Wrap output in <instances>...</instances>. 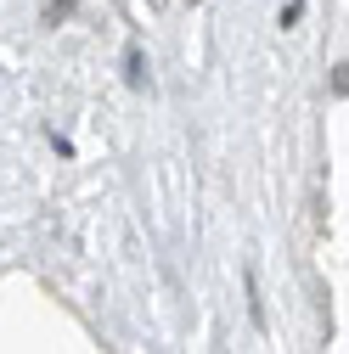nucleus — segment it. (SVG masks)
<instances>
[{
    "mask_svg": "<svg viewBox=\"0 0 349 354\" xmlns=\"http://www.w3.org/2000/svg\"><path fill=\"white\" fill-rule=\"evenodd\" d=\"M124 62H129V84H147V73H141V46H129Z\"/></svg>",
    "mask_w": 349,
    "mask_h": 354,
    "instance_id": "nucleus-1",
    "label": "nucleus"
},
{
    "mask_svg": "<svg viewBox=\"0 0 349 354\" xmlns=\"http://www.w3.org/2000/svg\"><path fill=\"white\" fill-rule=\"evenodd\" d=\"M332 91H338V96H349V62H338V68H332Z\"/></svg>",
    "mask_w": 349,
    "mask_h": 354,
    "instance_id": "nucleus-2",
    "label": "nucleus"
},
{
    "mask_svg": "<svg viewBox=\"0 0 349 354\" xmlns=\"http://www.w3.org/2000/svg\"><path fill=\"white\" fill-rule=\"evenodd\" d=\"M68 12H73V0H46V17H51V23L68 17Z\"/></svg>",
    "mask_w": 349,
    "mask_h": 354,
    "instance_id": "nucleus-3",
    "label": "nucleus"
}]
</instances>
